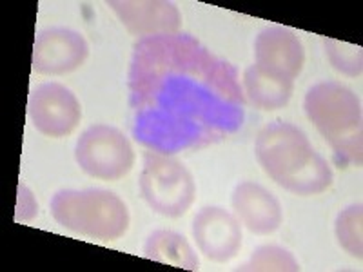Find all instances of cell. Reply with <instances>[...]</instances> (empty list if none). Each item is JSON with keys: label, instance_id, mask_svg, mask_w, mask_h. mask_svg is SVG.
<instances>
[{"label": "cell", "instance_id": "1", "mask_svg": "<svg viewBox=\"0 0 363 272\" xmlns=\"http://www.w3.org/2000/svg\"><path fill=\"white\" fill-rule=\"evenodd\" d=\"M128 87L133 135L151 151H199L244 124L238 71L191 35L136 42Z\"/></svg>", "mask_w": 363, "mask_h": 272}, {"label": "cell", "instance_id": "2", "mask_svg": "<svg viewBox=\"0 0 363 272\" xmlns=\"http://www.w3.org/2000/svg\"><path fill=\"white\" fill-rule=\"evenodd\" d=\"M255 154L265 174L289 193L313 196L333 186V169L296 125H265L256 138Z\"/></svg>", "mask_w": 363, "mask_h": 272}, {"label": "cell", "instance_id": "3", "mask_svg": "<svg viewBox=\"0 0 363 272\" xmlns=\"http://www.w3.org/2000/svg\"><path fill=\"white\" fill-rule=\"evenodd\" d=\"M303 108L338 162L359 167L363 162V113L358 96L338 82H320L307 91Z\"/></svg>", "mask_w": 363, "mask_h": 272}, {"label": "cell", "instance_id": "4", "mask_svg": "<svg viewBox=\"0 0 363 272\" xmlns=\"http://www.w3.org/2000/svg\"><path fill=\"white\" fill-rule=\"evenodd\" d=\"M55 222L74 234L113 242L128 232L129 209L124 200L104 189H64L51 200Z\"/></svg>", "mask_w": 363, "mask_h": 272}, {"label": "cell", "instance_id": "5", "mask_svg": "<svg viewBox=\"0 0 363 272\" xmlns=\"http://www.w3.org/2000/svg\"><path fill=\"white\" fill-rule=\"evenodd\" d=\"M140 193L147 205L162 216L180 218L191 209L196 194L193 174L171 154L145 151Z\"/></svg>", "mask_w": 363, "mask_h": 272}, {"label": "cell", "instance_id": "6", "mask_svg": "<svg viewBox=\"0 0 363 272\" xmlns=\"http://www.w3.org/2000/svg\"><path fill=\"white\" fill-rule=\"evenodd\" d=\"M74 158L84 173L109 181L125 176L135 165V151L128 136L106 124L91 125L80 135Z\"/></svg>", "mask_w": 363, "mask_h": 272}, {"label": "cell", "instance_id": "7", "mask_svg": "<svg viewBox=\"0 0 363 272\" xmlns=\"http://www.w3.org/2000/svg\"><path fill=\"white\" fill-rule=\"evenodd\" d=\"M28 116L38 132L50 138H62L77 129L82 108L66 86L45 82L29 93Z\"/></svg>", "mask_w": 363, "mask_h": 272}, {"label": "cell", "instance_id": "8", "mask_svg": "<svg viewBox=\"0 0 363 272\" xmlns=\"http://www.w3.org/2000/svg\"><path fill=\"white\" fill-rule=\"evenodd\" d=\"M89 57L86 38L73 29L50 28L35 38L31 67L40 74H67L79 69Z\"/></svg>", "mask_w": 363, "mask_h": 272}, {"label": "cell", "instance_id": "9", "mask_svg": "<svg viewBox=\"0 0 363 272\" xmlns=\"http://www.w3.org/2000/svg\"><path fill=\"white\" fill-rule=\"evenodd\" d=\"M255 60L265 73L294 82L306 64V50L293 29L271 26L256 37Z\"/></svg>", "mask_w": 363, "mask_h": 272}, {"label": "cell", "instance_id": "10", "mask_svg": "<svg viewBox=\"0 0 363 272\" xmlns=\"http://www.w3.org/2000/svg\"><path fill=\"white\" fill-rule=\"evenodd\" d=\"M108 6L129 33L140 40L174 35L182 26L180 11L169 0H109Z\"/></svg>", "mask_w": 363, "mask_h": 272}, {"label": "cell", "instance_id": "11", "mask_svg": "<svg viewBox=\"0 0 363 272\" xmlns=\"http://www.w3.org/2000/svg\"><path fill=\"white\" fill-rule=\"evenodd\" d=\"M193 238L206 258L225 264L242 247V229L235 215L222 207H203L193 220Z\"/></svg>", "mask_w": 363, "mask_h": 272}, {"label": "cell", "instance_id": "12", "mask_svg": "<svg viewBox=\"0 0 363 272\" xmlns=\"http://www.w3.org/2000/svg\"><path fill=\"white\" fill-rule=\"evenodd\" d=\"M235 216L252 234H271L281 225L284 212L274 194L255 181H242L233 193Z\"/></svg>", "mask_w": 363, "mask_h": 272}, {"label": "cell", "instance_id": "13", "mask_svg": "<svg viewBox=\"0 0 363 272\" xmlns=\"http://www.w3.org/2000/svg\"><path fill=\"white\" fill-rule=\"evenodd\" d=\"M294 82L278 79L260 67L251 66L244 73V95L255 108L262 111H277L285 108L293 96Z\"/></svg>", "mask_w": 363, "mask_h": 272}, {"label": "cell", "instance_id": "14", "mask_svg": "<svg viewBox=\"0 0 363 272\" xmlns=\"http://www.w3.org/2000/svg\"><path fill=\"white\" fill-rule=\"evenodd\" d=\"M144 258L187 271H199L200 261L186 236L174 231H155L144 245Z\"/></svg>", "mask_w": 363, "mask_h": 272}, {"label": "cell", "instance_id": "15", "mask_svg": "<svg viewBox=\"0 0 363 272\" xmlns=\"http://www.w3.org/2000/svg\"><path fill=\"white\" fill-rule=\"evenodd\" d=\"M338 244L352 258H363V210L362 205H351L343 209L335 223Z\"/></svg>", "mask_w": 363, "mask_h": 272}, {"label": "cell", "instance_id": "16", "mask_svg": "<svg viewBox=\"0 0 363 272\" xmlns=\"http://www.w3.org/2000/svg\"><path fill=\"white\" fill-rule=\"evenodd\" d=\"M300 264L287 249L278 245H262L245 261L240 271L245 272H298Z\"/></svg>", "mask_w": 363, "mask_h": 272}, {"label": "cell", "instance_id": "17", "mask_svg": "<svg viewBox=\"0 0 363 272\" xmlns=\"http://www.w3.org/2000/svg\"><path fill=\"white\" fill-rule=\"evenodd\" d=\"M325 53L330 66L347 76H362L363 71V51L359 45L349 44L335 38H325Z\"/></svg>", "mask_w": 363, "mask_h": 272}, {"label": "cell", "instance_id": "18", "mask_svg": "<svg viewBox=\"0 0 363 272\" xmlns=\"http://www.w3.org/2000/svg\"><path fill=\"white\" fill-rule=\"evenodd\" d=\"M38 215V203L35 200L33 193L26 186H18L17 207H15V220L17 222H29Z\"/></svg>", "mask_w": 363, "mask_h": 272}]
</instances>
